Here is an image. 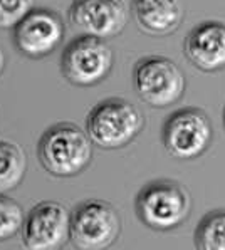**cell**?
Masks as SVG:
<instances>
[{"label":"cell","instance_id":"7a4b0ae2","mask_svg":"<svg viewBox=\"0 0 225 250\" xmlns=\"http://www.w3.org/2000/svg\"><path fill=\"white\" fill-rule=\"evenodd\" d=\"M145 125V116L133 103L110 98L98 103L88 114L86 131L101 149H119L130 145Z\"/></svg>","mask_w":225,"mask_h":250},{"label":"cell","instance_id":"ba28073f","mask_svg":"<svg viewBox=\"0 0 225 250\" xmlns=\"http://www.w3.org/2000/svg\"><path fill=\"white\" fill-rule=\"evenodd\" d=\"M12 30L15 49L29 59L50 56L63 44L66 36L63 17L47 7H32Z\"/></svg>","mask_w":225,"mask_h":250},{"label":"cell","instance_id":"8fae6325","mask_svg":"<svg viewBox=\"0 0 225 250\" xmlns=\"http://www.w3.org/2000/svg\"><path fill=\"white\" fill-rule=\"evenodd\" d=\"M185 57L193 67L215 72L225 67V22L205 21L188 32L183 44Z\"/></svg>","mask_w":225,"mask_h":250},{"label":"cell","instance_id":"2e32d148","mask_svg":"<svg viewBox=\"0 0 225 250\" xmlns=\"http://www.w3.org/2000/svg\"><path fill=\"white\" fill-rule=\"evenodd\" d=\"M32 10V0H0V29H14Z\"/></svg>","mask_w":225,"mask_h":250},{"label":"cell","instance_id":"5b68a950","mask_svg":"<svg viewBox=\"0 0 225 250\" xmlns=\"http://www.w3.org/2000/svg\"><path fill=\"white\" fill-rule=\"evenodd\" d=\"M114 56L104 39L79 36L64 47L61 72L68 83L79 87H91L110 76Z\"/></svg>","mask_w":225,"mask_h":250},{"label":"cell","instance_id":"3957f363","mask_svg":"<svg viewBox=\"0 0 225 250\" xmlns=\"http://www.w3.org/2000/svg\"><path fill=\"white\" fill-rule=\"evenodd\" d=\"M135 207L141 224L166 232L180 227L190 217L192 198L178 182L155 180L141 188Z\"/></svg>","mask_w":225,"mask_h":250},{"label":"cell","instance_id":"30bf717a","mask_svg":"<svg viewBox=\"0 0 225 250\" xmlns=\"http://www.w3.org/2000/svg\"><path fill=\"white\" fill-rule=\"evenodd\" d=\"M69 24L79 36L112 39L125 30L128 12L123 0H74Z\"/></svg>","mask_w":225,"mask_h":250},{"label":"cell","instance_id":"e0dca14e","mask_svg":"<svg viewBox=\"0 0 225 250\" xmlns=\"http://www.w3.org/2000/svg\"><path fill=\"white\" fill-rule=\"evenodd\" d=\"M3 69H5V54H3L2 47H0V74L3 72Z\"/></svg>","mask_w":225,"mask_h":250},{"label":"cell","instance_id":"5bb4252c","mask_svg":"<svg viewBox=\"0 0 225 250\" xmlns=\"http://www.w3.org/2000/svg\"><path fill=\"white\" fill-rule=\"evenodd\" d=\"M193 238L199 250H225V210H212L203 215Z\"/></svg>","mask_w":225,"mask_h":250},{"label":"cell","instance_id":"277c9868","mask_svg":"<svg viewBox=\"0 0 225 250\" xmlns=\"http://www.w3.org/2000/svg\"><path fill=\"white\" fill-rule=\"evenodd\" d=\"M121 232V217L110 202L89 198L71 211L69 240L81 250L111 247Z\"/></svg>","mask_w":225,"mask_h":250},{"label":"cell","instance_id":"9a60e30c","mask_svg":"<svg viewBox=\"0 0 225 250\" xmlns=\"http://www.w3.org/2000/svg\"><path fill=\"white\" fill-rule=\"evenodd\" d=\"M24 210L14 198L0 193V242L12 238L24 225Z\"/></svg>","mask_w":225,"mask_h":250},{"label":"cell","instance_id":"8992f818","mask_svg":"<svg viewBox=\"0 0 225 250\" xmlns=\"http://www.w3.org/2000/svg\"><path fill=\"white\" fill-rule=\"evenodd\" d=\"M135 89L151 107H166L178 103L185 92V74L172 59L146 56L135 66Z\"/></svg>","mask_w":225,"mask_h":250},{"label":"cell","instance_id":"6da1fadb","mask_svg":"<svg viewBox=\"0 0 225 250\" xmlns=\"http://www.w3.org/2000/svg\"><path fill=\"white\" fill-rule=\"evenodd\" d=\"M92 145L88 131L74 123H57L39 138L37 158L50 175L69 178L79 175L91 163Z\"/></svg>","mask_w":225,"mask_h":250},{"label":"cell","instance_id":"4fadbf2b","mask_svg":"<svg viewBox=\"0 0 225 250\" xmlns=\"http://www.w3.org/2000/svg\"><path fill=\"white\" fill-rule=\"evenodd\" d=\"M25 167V155L21 146L0 140V193L10 191L21 185Z\"/></svg>","mask_w":225,"mask_h":250},{"label":"cell","instance_id":"9c48e42d","mask_svg":"<svg viewBox=\"0 0 225 250\" xmlns=\"http://www.w3.org/2000/svg\"><path fill=\"white\" fill-rule=\"evenodd\" d=\"M71 213L59 202H41L22 225V242L30 250H57L69 240Z\"/></svg>","mask_w":225,"mask_h":250},{"label":"cell","instance_id":"ac0fdd59","mask_svg":"<svg viewBox=\"0 0 225 250\" xmlns=\"http://www.w3.org/2000/svg\"><path fill=\"white\" fill-rule=\"evenodd\" d=\"M224 128H225V109H224Z\"/></svg>","mask_w":225,"mask_h":250},{"label":"cell","instance_id":"7c38bea8","mask_svg":"<svg viewBox=\"0 0 225 250\" xmlns=\"http://www.w3.org/2000/svg\"><path fill=\"white\" fill-rule=\"evenodd\" d=\"M131 10L139 29L153 37L170 36L183 21L180 0H131Z\"/></svg>","mask_w":225,"mask_h":250},{"label":"cell","instance_id":"52a82bcc","mask_svg":"<svg viewBox=\"0 0 225 250\" xmlns=\"http://www.w3.org/2000/svg\"><path fill=\"white\" fill-rule=\"evenodd\" d=\"M213 129L210 118L200 107H181L163 125L161 140L166 151L177 160H195L207 151Z\"/></svg>","mask_w":225,"mask_h":250}]
</instances>
